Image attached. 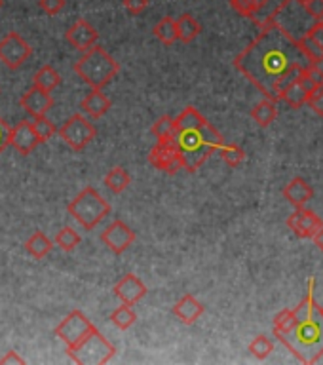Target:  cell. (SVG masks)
I'll return each mask as SVG.
<instances>
[{
	"mask_svg": "<svg viewBox=\"0 0 323 365\" xmlns=\"http://www.w3.org/2000/svg\"><path fill=\"white\" fill-rule=\"evenodd\" d=\"M308 65L299 40L272 21L265 23L257 38L234 59V67L274 103L280 101L285 88L301 78Z\"/></svg>",
	"mask_w": 323,
	"mask_h": 365,
	"instance_id": "obj_1",
	"label": "cell"
},
{
	"mask_svg": "<svg viewBox=\"0 0 323 365\" xmlns=\"http://www.w3.org/2000/svg\"><path fill=\"white\" fill-rule=\"evenodd\" d=\"M56 336L65 344L74 364L103 365L116 356V346L101 335L82 310L68 312L56 327Z\"/></svg>",
	"mask_w": 323,
	"mask_h": 365,
	"instance_id": "obj_2",
	"label": "cell"
},
{
	"mask_svg": "<svg viewBox=\"0 0 323 365\" xmlns=\"http://www.w3.org/2000/svg\"><path fill=\"white\" fill-rule=\"evenodd\" d=\"M316 278L308 279V289L304 299L297 308L295 327L287 335H276L282 344L302 364H318L323 358V316L314 299Z\"/></svg>",
	"mask_w": 323,
	"mask_h": 365,
	"instance_id": "obj_3",
	"label": "cell"
},
{
	"mask_svg": "<svg viewBox=\"0 0 323 365\" xmlns=\"http://www.w3.org/2000/svg\"><path fill=\"white\" fill-rule=\"evenodd\" d=\"M177 122V148L181 153L183 170L188 173L198 171L211 154L217 153L225 139L194 107H187Z\"/></svg>",
	"mask_w": 323,
	"mask_h": 365,
	"instance_id": "obj_4",
	"label": "cell"
},
{
	"mask_svg": "<svg viewBox=\"0 0 323 365\" xmlns=\"http://www.w3.org/2000/svg\"><path fill=\"white\" fill-rule=\"evenodd\" d=\"M73 71L91 90H103L118 74L120 63L105 48L96 44L86 50L84 56L74 63Z\"/></svg>",
	"mask_w": 323,
	"mask_h": 365,
	"instance_id": "obj_5",
	"label": "cell"
},
{
	"mask_svg": "<svg viewBox=\"0 0 323 365\" xmlns=\"http://www.w3.org/2000/svg\"><path fill=\"white\" fill-rule=\"evenodd\" d=\"M67 211L80 227L86 228V230H93L107 219L113 207L107 200L103 198L97 188L86 187L68 202Z\"/></svg>",
	"mask_w": 323,
	"mask_h": 365,
	"instance_id": "obj_6",
	"label": "cell"
},
{
	"mask_svg": "<svg viewBox=\"0 0 323 365\" xmlns=\"http://www.w3.org/2000/svg\"><path fill=\"white\" fill-rule=\"evenodd\" d=\"M57 135L67 143L68 148H73L74 153H80L96 139L97 130L84 114L76 113L68 120H65L61 128H57Z\"/></svg>",
	"mask_w": 323,
	"mask_h": 365,
	"instance_id": "obj_7",
	"label": "cell"
},
{
	"mask_svg": "<svg viewBox=\"0 0 323 365\" xmlns=\"http://www.w3.org/2000/svg\"><path fill=\"white\" fill-rule=\"evenodd\" d=\"M33 56V48L23 38L21 34L11 31L0 40V63L10 71H17Z\"/></svg>",
	"mask_w": 323,
	"mask_h": 365,
	"instance_id": "obj_8",
	"label": "cell"
},
{
	"mask_svg": "<svg viewBox=\"0 0 323 365\" xmlns=\"http://www.w3.org/2000/svg\"><path fill=\"white\" fill-rule=\"evenodd\" d=\"M148 162L153 168L170 175H175L177 171L183 170L181 153L177 148V143H156V147H153L148 154Z\"/></svg>",
	"mask_w": 323,
	"mask_h": 365,
	"instance_id": "obj_9",
	"label": "cell"
},
{
	"mask_svg": "<svg viewBox=\"0 0 323 365\" xmlns=\"http://www.w3.org/2000/svg\"><path fill=\"white\" fill-rule=\"evenodd\" d=\"M135 232H133L124 221H120V219L118 221L111 222V225L101 232L103 245H107L114 255H122V253H125L131 245L135 244Z\"/></svg>",
	"mask_w": 323,
	"mask_h": 365,
	"instance_id": "obj_10",
	"label": "cell"
},
{
	"mask_svg": "<svg viewBox=\"0 0 323 365\" xmlns=\"http://www.w3.org/2000/svg\"><path fill=\"white\" fill-rule=\"evenodd\" d=\"M287 227L293 230L297 238L308 240L312 238L314 234L318 232L319 228L323 227V219L316 215L312 210L307 207H297L289 217H287Z\"/></svg>",
	"mask_w": 323,
	"mask_h": 365,
	"instance_id": "obj_11",
	"label": "cell"
},
{
	"mask_svg": "<svg viewBox=\"0 0 323 365\" xmlns=\"http://www.w3.org/2000/svg\"><path fill=\"white\" fill-rule=\"evenodd\" d=\"M39 145L42 143H40L31 120H21L16 125H10V147L16 148L17 154L29 156Z\"/></svg>",
	"mask_w": 323,
	"mask_h": 365,
	"instance_id": "obj_12",
	"label": "cell"
},
{
	"mask_svg": "<svg viewBox=\"0 0 323 365\" xmlns=\"http://www.w3.org/2000/svg\"><path fill=\"white\" fill-rule=\"evenodd\" d=\"M113 291L114 295L120 299V302L131 304V307L137 304L139 301H143V299L148 295V287L145 285V282L133 272L124 274V276L116 282Z\"/></svg>",
	"mask_w": 323,
	"mask_h": 365,
	"instance_id": "obj_13",
	"label": "cell"
},
{
	"mask_svg": "<svg viewBox=\"0 0 323 365\" xmlns=\"http://www.w3.org/2000/svg\"><path fill=\"white\" fill-rule=\"evenodd\" d=\"M65 38H67V42L73 46L74 50L86 51L90 50L91 46L97 44L99 33H97V29L93 27L88 19H76V21L67 29Z\"/></svg>",
	"mask_w": 323,
	"mask_h": 365,
	"instance_id": "obj_14",
	"label": "cell"
},
{
	"mask_svg": "<svg viewBox=\"0 0 323 365\" xmlns=\"http://www.w3.org/2000/svg\"><path fill=\"white\" fill-rule=\"evenodd\" d=\"M56 101H53V97H51L50 91H44L33 86L31 90H27L19 99V107L29 114V116H46L50 108H53Z\"/></svg>",
	"mask_w": 323,
	"mask_h": 365,
	"instance_id": "obj_15",
	"label": "cell"
},
{
	"mask_svg": "<svg viewBox=\"0 0 323 365\" xmlns=\"http://www.w3.org/2000/svg\"><path fill=\"white\" fill-rule=\"evenodd\" d=\"M204 304H202L193 293L183 295L181 299L173 304V308H171V314H173L175 318L181 319L185 325H194L202 316H204Z\"/></svg>",
	"mask_w": 323,
	"mask_h": 365,
	"instance_id": "obj_16",
	"label": "cell"
},
{
	"mask_svg": "<svg viewBox=\"0 0 323 365\" xmlns=\"http://www.w3.org/2000/svg\"><path fill=\"white\" fill-rule=\"evenodd\" d=\"M284 198L297 210V207H304L314 198V190L302 177H295L285 185Z\"/></svg>",
	"mask_w": 323,
	"mask_h": 365,
	"instance_id": "obj_17",
	"label": "cell"
},
{
	"mask_svg": "<svg viewBox=\"0 0 323 365\" xmlns=\"http://www.w3.org/2000/svg\"><path fill=\"white\" fill-rule=\"evenodd\" d=\"M111 107H113V101H111V99H108L101 90H91L90 93L80 101L82 113L93 120L105 116V114L111 110Z\"/></svg>",
	"mask_w": 323,
	"mask_h": 365,
	"instance_id": "obj_18",
	"label": "cell"
},
{
	"mask_svg": "<svg viewBox=\"0 0 323 365\" xmlns=\"http://www.w3.org/2000/svg\"><path fill=\"white\" fill-rule=\"evenodd\" d=\"M177 27V40H181L183 44H190L194 40L198 38L202 33V25L194 16L190 14H183L175 19Z\"/></svg>",
	"mask_w": 323,
	"mask_h": 365,
	"instance_id": "obj_19",
	"label": "cell"
},
{
	"mask_svg": "<svg viewBox=\"0 0 323 365\" xmlns=\"http://www.w3.org/2000/svg\"><path fill=\"white\" fill-rule=\"evenodd\" d=\"M250 114L257 125L268 128V125L272 124L274 120H276V116H278V108H276V103L265 97L261 103H257L255 107L251 108Z\"/></svg>",
	"mask_w": 323,
	"mask_h": 365,
	"instance_id": "obj_20",
	"label": "cell"
},
{
	"mask_svg": "<svg viewBox=\"0 0 323 365\" xmlns=\"http://www.w3.org/2000/svg\"><path fill=\"white\" fill-rule=\"evenodd\" d=\"M25 250H27V253L33 257V259H44V257L50 255V251L53 250V242H51L42 230H36V232L25 242Z\"/></svg>",
	"mask_w": 323,
	"mask_h": 365,
	"instance_id": "obj_21",
	"label": "cell"
},
{
	"mask_svg": "<svg viewBox=\"0 0 323 365\" xmlns=\"http://www.w3.org/2000/svg\"><path fill=\"white\" fill-rule=\"evenodd\" d=\"M153 131V135L158 139L160 143H175L177 139V122L175 118H171V116H162L153 124L150 128Z\"/></svg>",
	"mask_w": 323,
	"mask_h": 365,
	"instance_id": "obj_22",
	"label": "cell"
},
{
	"mask_svg": "<svg viewBox=\"0 0 323 365\" xmlns=\"http://www.w3.org/2000/svg\"><path fill=\"white\" fill-rule=\"evenodd\" d=\"M59 84H61V76H59V73H57L56 68L51 67V65L40 67L33 78V86L40 88V90L50 91V93L56 90Z\"/></svg>",
	"mask_w": 323,
	"mask_h": 365,
	"instance_id": "obj_23",
	"label": "cell"
},
{
	"mask_svg": "<svg viewBox=\"0 0 323 365\" xmlns=\"http://www.w3.org/2000/svg\"><path fill=\"white\" fill-rule=\"evenodd\" d=\"M105 185H107L108 190H113L114 194H122L125 188L131 185L130 171L116 165V168H113V170L105 175Z\"/></svg>",
	"mask_w": 323,
	"mask_h": 365,
	"instance_id": "obj_24",
	"label": "cell"
},
{
	"mask_svg": "<svg viewBox=\"0 0 323 365\" xmlns=\"http://www.w3.org/2000/svg\"><path fill=\"white\" fill-rule=\"evenodd\" d=\"M308 97H310V93H308V91L301 86V82L297 80V82H293L289 88H285L284 93L280 96V101H284L285 105H289L291 108H301L307 105Z\"/></svg>",
	"mask_w": 323,
	"mask_h": 365,
	"instance_id": "obj_25",
	"label": "cell"
},
{
	"mask_svg": "<svg viewBox=\"0 0 323 365\" xmlns=\"http://www.w3.org/2000/svg\"><path fill=\"white\" fill-rule=\"evenodd\" d=\"M154 36L162 42L164 46H171L173 42H177V27L175 19L173 17H162L153 29Z\"/></svg>",
	"mask_w": 323,
	"mask_h": 365,
	"instance_id": "obj_26",
	"label": "cell"
},
{
	"mask_svg": "<svg viewBox=\"0 0 323 365\" xmlns=\"http://www.w3.org/2000/svg\"><path fill=\"white\" fill-rule=\"evenodd\" d=\"M111 322H113L120 331H128L130 327H133V324L137 322L135 310L131 308V304H120L118 308H114L111 312Z\"/></svg>",
	"mask_w": 323,
	"mask_h": 365,
	"instance_id": "obj_27",
	"label": "cell"
},
{
	"mask_svg": "<svg viewBox=\"0 0 323 365\" xmlns=\"http://www.w3.org/2000/svg\"><path fill=\"white\" fill-rule=\"evenodd\" d=\"M82 238H80V234L74 230L73 227H63L59 232L56 234V238H53V245H57L59 250L65 251V253H71L80 245Z\"/></svg>",
	"mask_w": 323,
	"mask_h": 365,
	"instance_id": "obj_28",
	"label": "cell"
},
{
	"mask_svg": "<svg viewBox=\"0 0 323 365\" xmlns=\"http://www.w3.org/2000/svg\"><path fill=\"white\" fill-rule=\"evenodd\" d=\"M297 40H299V48L302 50V53L307 56V59L312 65H318V63L323 61V48L312 38V34L304 33Z\"/></svg>",
	"mask_w": 323,
	"mask_h": 365,
	"instance_id": "obj_29",
	"label": "cell"
},
{
	"mask_svg": "<svg viewBox=\"0 0 323 365\" xmlns=\"http://www.w3.org/2000/svg\"><path fill=\"white\" fill-rule=\"evenodd\" d=\"M274 324V335H287L297 324V314L293 308H284L280 310L272 319Z\"/></svg>",
	"mask_w": 323,
	"mask_h": 365,
	"instance_id": "obj_30",
	"label": "cell"
},
{
	"mask_svg": "<svg viewBox=\"0 0 323 365\" xmlns=\"http://www.w3.org/2000/svg\"><path fill=\"white\" fill-rule=\"evenodd\" d=\"M217 153L221 154L222 162L227 165H230V168H238V165L245 160V150L242 147H238V145H234V143H230V145H228V143H222Z\"/></svg>",
	"mask_w": 323,
	"mask_h": 365,
	"instance_id": "obj_31",
	"label": "cell"
},
{
	"mask_svg": "<svg viewBox=\"0 0 323 365\" xmlns=\"http://www.w3.org/2000/svg\"><path fill=\"white\" fill-rule=\"evenodd\" d=\"M33 128L36 131V135H39L40 143L50 141L51 137L57 135V125L48 116H36V118H33Z\"/></svg>",
	"mask_w": 323,
	"mask_h": 365,
	"instance_id": "obj_32",
	"label": "cell"
},
{
	"mask_svg": "<svg viewBox=\"0 0 323 365\" xmlns=\"http://www.w3.org/2000/svg\"><path fill=\"white\" fill-rule=\"evenodd\" d=\"M274 350V342L268 339L267 335L255 336L253 341L250 342V352L255 356L257 359H267Z\"/></svg>",
	"mask_w": 323,
	"mask_h": 365,
	"instance_id": "obj_33",
	"label": "cell"
},
{
	"mask_svg": "<svg viewBox=\"0 0 323 365\" xmlns=\"http://www.w3.org/2000/svg\"><path fill=\"white\" fill-rule=\"evenodd\" d=\"M39 6L48 16H57L65 8V0H39Z\"/></svg>",
	"mask_w": 323,
	"mask_h": 365,
	"instance_id": "obj_34",
	"label": "cell"
},
{
	"mask_svg": "<svg viewBox=\"0 0 323 365\" xmlns=\"http://www.w3.org/2000/svg\"><path fill=\"white\" fill-rule=\"evenodd\" d=\"M304 10L314 21H319V19H323V0H308L304 4Z\"/></svg>",
	"mask_w": 323,
	"mask_h": 365,
	"instance_id": "obj_35",
	"label": "cell"
},
{
	"mask_svg": "<svg viewBox=\"0 0 323 365\" xmlns=\"http://www.w3.org/2000/svg\"><path fill=\"white\" fill-rule=\"evenodd\" d=\"M122 4L131 16H139L148 8V0H122Z\"/></svg>",
	"mask_w": 323,
	"mask_h": 365,
	"instance_id": "obj_36",
	"label": "cell"
},
{
	"mask_svg": "<svg viewBox=\"0 0 323 365\" xmlns=\"http://www.w3.org/2000/svg\"><path fill=\"white\" fill-rule=\"evenodd\" d=\"M307 105L312 108L318 116H323V88H319L318 91H314L312 96L308 97Z\"/></svg>",
	"mask_w": 323,
	"mask_h": 365,
	"instance_id": "obj_37",
	"label": "cell"
},
{
	"mask_svg": "<svg viewBox=\"0 0 323 365\" xmlns=\"http://www.w3.org/2000/svg\"><path fill=\"white\" fill-rule=\"evenodd\" d=\"M10 147V125L0 116V154Z\"/></svg>",
	"mask_w": 323,
	"mask_h": 365,
	"instance_id": "obj_38",
	"label": "cell"
},
{
	"mask_svg": "<svg viewBox=\"0 0 323 365\" xmlns=\"http://www.w3.org/2000/svg\"><path fill=\"white\" fill-rule=\"evenodd\" d=\"M8 364H25V359L16 352V350H8V352L0 358V365H8Z\"/></svg>",
	"mask_w": 323,
	"mask_h": 365,
	"instance_id": "obj_39",
	"label": "cell"
},
{
	"mask_svg": "<svg viewBox=\"0 0 323 365\" xmlns=\"http://www.w3.org/2000/svg\"><path fill=\"white\" fill-rule=\"evenodd\" d=\"M308 33L312 34V38L316 40V42H318V44L323 48V25H322V21L314 23L312 27L308 29Z\"/></svg>",
	"mask_w": 323,
	"mask_h": 365,
	"instance_id": "obj_40",
	"label": "cell"
},
{
	"mask_svg": "<svg viewBox=\"0 0 323 365\" xmlns=\"http://www.w3.org/2000/svg\"><path fill=\"white\" fill-rule=\"evenodd\" d=\"M312 240H314V244L318 245V250H322V251H323V227L319 228L318 232L314 234Z\"/></svg>",
	"mask_w": 323,
	"mask_h": 365,
	"instance_id": "obj_41",
	"label": "cell"
},
{
	"mask_svg": "<svg viewBox=\"0 0 323 365\" xmlns=\"http://www.w3.org/2000/svg\"><path fill=\"white\" fill-rule=\"evenodd\" d=\"M295 2H297V4L304 6V4H307V2H308V0H295Z\"/></svg>",
	"mask_w": 323,
	"mask_h": 365,
	"instance_id": "obj_42",
	"label": "cell"
},
{
	"mask_svg": "<svg viewBox=\"0 0 323 365\" xmlns=\"http://www.w3.org/2000/svg\"><path fill=\"white\" fill-rule=\"evenodd\" d=\"M319 312H322V316H323V304H322V307H319Z\"/></svg>",
	"mask_w": 323,
	"mask_h": 365,
	"instance_id": "obj_43",
	"label": "cell"
},
{
	"mask_svg": "<svg viewBox=\"0 0 323 365\" xmlns=\"http://www.w3.org/2000/svg\"><path fill=\"white\" fill-rule=\"evenodd\" d=\"M2 4H4V0H0V8H2Z\"/></svg>",
	"mask_w": 323,
	"mask_h": 365,
	"instance_id": "obj_44",
	"label": "cell"
},
{
	"mask_svg": "<svg viewBox=\"0 0 323 365\" xmlns=\"http://www.w3.org/2000/svg\"><path fill=\"white\" fill-rule=\"evenodd\" d=\"M319 21H322V25H323V19H319Z\"/></svg>",
	"mask_w": 323,
	"mask_h": 365,
	"instance_id": "obj_45",
	"label": "cell"
}]
</instances>
